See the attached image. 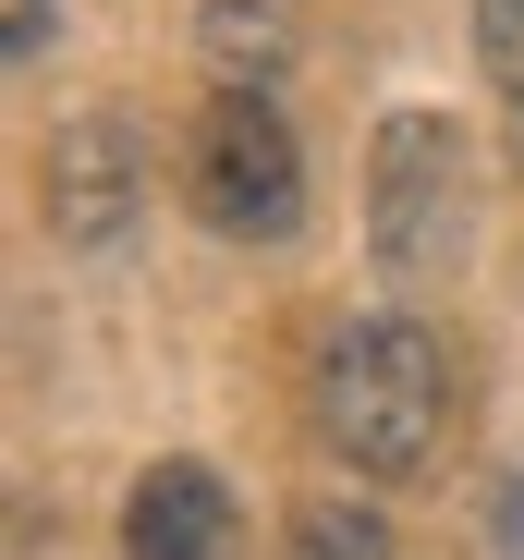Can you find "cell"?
Instances as JSON below:
<instances>
[{"label":"cell","instance_id":"obj_1","mask_svg":"<svg viewBox=\"0 0 524 560\" xmlns=\"http://www.w3.org/2000/svg\"><path fill=\"white\" fill-rule=\"evenodd\" d=\"M317 427L341 463H366V476H427L452 439V365L440 341H427L415 317H354V329H329L317 353Z\"/></svg>","mask_w":524,"mask_h":560},{"label":"cell","instance_id":"obj_2","mask_svg":"<svg viewBox=\"0 0 524 560\" xmlns=\"http://www.w3.org/2000/svg\"><path fill=\"white\" fill-rule=\"evenodd\" d=\"M476 244V159L452 135V110H391L366 147V256L391 293H427L452 280Z\"/></svg>","mask_w":524,"mask_h":560},{"label":"cell","instance_id":"obj_3","mask_svg":"<svg viewBox=\"0 0 524 560\" xmlns=\"http://www.w3.org/2000/svg\"><path fill=\"white\" fill-rule=\"evenodd\" d=\"M184 208L220 244H293L305 232V147L269 110V85H220L184 135Z\"/></svg>","mask_w":524,"mask_h":560},{"label":"cell","instance_id":"obj_4","mask_svg":"<svg viewBox=\"0 0 524 560\" xmlns=\"http://www.w3.org/2000/svg\"><path fill=\"white\" fill-rule=\"evenodd\" d=\"M135 208H147V147H135V122H123V110L61 122V135H49V232H61V256H110V244L135 232Z\"/></svg>","mask_w":524,"mask_h":560},{"label":"cell","instance_id":"obj_5","mask_svg":"<svg viewBox=\"0 0 524 560\" xmlns=\"http://www.w3.org/2000/svg\"><path fill=\"white\" fill-rule=\"evenodd\" d=\"M123 560H232V488L208 476L196 451H171L135 476L123 500Z\"/></svg>","mask_w":524,"mask_h":560},{"label":"cell","instance_id":"obj_6","mask_svg":"<svg viewBox=\"0 0 524 560\" xmlns=\"http://www.w3.org/2000/svg\"><path fill=\"white\" fill-rule=\"evenodd\" d=\"M305 49V0H196V61L220 85H269Z\"/></svg>","mask_w":524,"mask_h":560},{"label":"cell","instance_id":"obj_7","mask_svg":"<svg viewBox=\"0 0 524 560\" xmlns=\"http://www.w3.org/2000/svg\"><path fill=\"white\" fill-rule=\"evenodd\" d=\"M281 560H403V548H391V524L366 500H305L281 524Z\"/></svg>","mask_w":524,"mask_h":560},{"label":"cell","instance_id":"obj_8","mask_svg":"<svg viewBox=\"0 0 524 560\" xmlns=\"http://www.w3.org/2000/svg\"><path fill=\"white\" fill-rule=\"evenodd\" d=\"M476 61L500 98H524V0H476Z\"/></svg>","mask_w":524,"mask_h":560},{"label":"cell","instance_id":"obj_9","mask_svg":"<svg viewBox=\"0 0 524 560\" xmlns=\"http://www.w3.org/2000/svg\"><path fill=\"white\" fill-rule=\"evenodd\" d=\"M49 37H61V0H13V61H49Z\"/></svg>","mask_w":524,"mask_h":560},{"label":"cell","instance_id":"obj_10","mask_svg":"<svg viewBox=\"0 0 524 560\" xmlns=\"http://www.w3.org/2000/svg\"><path fill=\"white\" fill-rule=\"evenodd\" d=\"M500 110H512V171H524V98H500Z\"/></svg>","mask_w":524,"mask_h":560}]
</instances>
